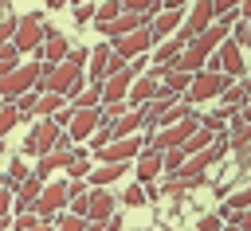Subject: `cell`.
I'll return each instance as SVG.
<instances>
[{
    "label": "cell",
    "mask_w": 251,
    "mask_h": 231,
    "mask_svg": "<svg viewBox=\"0 0 251 231\" xmlns=\"http://www.w3.org/2000/svg\"><path fill=\"white\" fill-rule=\"evenodd\" d=\"M145 63H149V59H145V55H137V59H129V70L141 78V74H145Z\"/></svg>",
    "instance_id": "cell-39"
},
{
    "label": "cell",
    "mask_w": 251,
    "mask_h": 231,
    "mask_svg": "<svg viewBox=\"0 0 251 231\" xmlns=\"http://www.w3.org/2000/svg\"><path fill=\"white\" fill-rule=\"evenodd\" d=\"M39 78H43V63H39V59L20 63L12 74H4V78H0V98H4V102H16V98H24L27 90H35V86H39Z\"/></svg>",
    "instance_id": "cell-2"
},
{
    "label": "cell",
    "mask_w": 251,
    "mask_h": 231,
    "mask_svg": "<svg viewBox=\"0 0 251 231\" xmlns=\"http://www.w3.org/2000/svg\"><path fill=\"white\" fill-rule=\"evenodd\" d=\"M35 106H39V90H27L24 98H16V110H20L24 117H35Z\"/></svg>",
    "instance_id": "cell-29"
},
{
    "label": "cell",
    "mask_w": 251,
    "mask_h": 231,
    "mask_svg": "<svg viewBox=\"0 0 251 231\" xmlns=\"http://www.w3.org/2000/svg\"><path fill=\"white\" fill-rule=\"evenodd\" d=\"M16 47H20V55H31V59H39V51H43V43H47V27H43V16L39 12H31V16H20V27H16V39H12ZM43 63V59H39Z\"/></svg>",
    "instance_id": "cell-3"
},
{
    "label": "cell",
    "mask_w": 251,
    "mask_h": 231,
    "mask_svg": "<svg viewBox=\"0 0 251 231\" xmlns=\"http://www.w3.org/2000/svg\"><path fill=\"white\" fill-rule=\"evenodd\" d=\"M224 231H243V227H239V223H227V227H224Z\"/></svg>",
    "instance_id": "cell-45"
},
{
    "label": "cell",
    "mask_w": 251,
    "mask_h": 231,
    "mask_svg": "<svg viewBox=\"0 0 251 231\" xmlns=\"http://www.w3.org/2000/svg\"><path fill=\"white\" fill-rule=\"evenodd\" d=\"M102 231H122V215H114V219H110V223H106Z\"/></svg>",
    "instance_id": "cell-41"
},
{
    "label": "cell",
    "mask_w": 251,
    "mask_h": 231,
    "mask_svg": "<svg viewBox=\"0 0 251 231\" xmlns=\"http://www.w3.org/2000/svg\"><path fill=\"white\" fill-rule=\"evenodd\" d=\"M0 188H4V176H0Z\"/></svg>",
    "instance_id": "cell-50"
},
{
    "label": "cell",
    "mask_w": 251,
    "mask_h": 231,
    "mask_svg": "<svg viewBox=\"0 0 251 231\" xmlns=\"http://www.w3.org/2000/svg\"><path fill=\"white\" fill-rule=\"evenodd\" d=\"M157 94H161V78H153V74H141V78L133 82V90H129V98H126V102H129L133 110H141V106H149Z\"/></svg>",
    "instance_id": "cell-17"
},
{
    "label": "cell",
    "mask_w": 251,
    "mask_h": 231,
    "mask_svg": "<svg viewBox=\"0 0 251 231\" xmlns=\"http://www.w3.org/2000/svg\"><path fill=\"white\" fill-rule=\"evenodd\" d=\"M216 137H220V133H212V129H204V125H200V129H196V133H192V137H188V141H184L180 149H184V153L192 157V153H204V149H208V145H212Z\"/></svg>",
    "instance_id": "cell-22"
},
{
    "label": "cell",
    "mask_w": 251,
    "mask_h": 231,
    "mask_svg": "<svg viewBox=\"0 0 251 231\" xmlns=\"http://www.w3.org/2000/svg\"><path fill=\"white\" fill-rule=\"evenodd\" d=\"M67 59H71L75 67H86V63H90V47H82V43H78V47H71V55H67Z\"/></svg>",
    "instance_id": "cell-37"
},
{
    "label": "cell",
    "mask_w": 251,
    "mask_h": 231,
    "mask_svg": "<svg viewBox=\"0 0 251 231\" xmlns=\"http://www.w3.org/2000/svg\"><path fill=\"white\" fill-rule=\"evenodd\" d=\"M184 4H188V8H192V4H196V0H165V8H184Z\"/></svg>",
    "instance_id": "cell-43"
},
{
    "label": "cell",
    "mask_w": 251,
    "mask_h": 231,
    "mask_svg": "<svg viewBox=\"0 0 251 231\" xmlns=\"http://www.w3.org/2000/svg\"><path fill=\"white\" fill-rule=\"evenodd\" d=\"M243 86H247V90H251V74H247V78H243Z\"/></svg>",
    "instance_id": "cell-47"
},
{
    "label": "cell",
    "mask_w": 251,
    "mask_h": 231,
    "mask_svg": "<svg viewBox=\"0 0 251 231\" xmlns=\"http://www.w3.org/2000/svg\"><path fill=\"white\" fill-rule=\"evenodd\" d=\"M133 172H137V184H153L161 172H165V157L157 149H145L137 161H133Z\"/></svg>",
    "instance_id": "cell-16"
},
{
    "label": "cell",
    "mask_w": 251,
    "mask_h": 231,
    "mask_svg": "<svg viewBox=\"0 0 251 231\" xmlns=\"http://www.w3.org/2000/svg\"><path fill=\"white\" fill-rule=\"evenodd\" d=\"M16 27H20V16H12V12H0V47L16 39Z\"/></svg>",
    "instance_id": "cell-27"
},
{
    "label": "cell",
    "mask_w": 251,
    "mask_h": 231,
    "mask_svg": "<svg viewBox=\"0 0 251 231\" xmlns=\"http://www.w3.org/2000/svg\"><path fill=\"white\" fill-rule=\"evenodd\" d=\"M67 129H59L51 117H39L35 125H31V133L24 137V153H31V157H47L51 149H59V137H63Z\"/></svg>",
    "instance_id": "cell-5"
},
{
    "label": "cell",
    "mask_w": 251,
    "mask_h": 231,
    "mask_svg": "<svg viewBox=\"0 0 251 231\" xmlns=\"http://www.w3.org/2000/svg\"><path fill=\"white\" fill-rule=\"evenodd\" d=\"M118 215V196L110 188H90V223H110Z\"/></svg>",
    "instance_id": "cell-10"
},
{
    "label": "cell",
    "mask_w": 251,
    "mask_h": 231,
    "mask_svg": "<svg viewBox=\"0 0 251 231\" xmlns=\"http://www.w3.org/2000/svg\"><path fill=\"white\" fill-rule=\"evenodd\" d=\"M75 153H78V161H75L67 172H71V180H86V176H90V161H86V149H75Z\"/></svg>",
    "instance_id": "cell-30"
},
{
    "label": "cell",
    "mask_w": 251,
    "mask_h": 231,
    "mask_svg": "<svg viewBox=\"0 0 251 231\" xmlns=\"http://www.w3.org/2000/svg\"><path fill=\"white\" fill-rule=\"evenodd\" d=\"M227 204H231L235 211H247V208H251V188H243V192H235V196H231Z\"/></svg>",
    "instance_id": "cell-38"
},
{
    "label": "cell",
    "mask_w": 251,
    "mask_h": 231,
    "mask_svg": "<svg viewBox=\"0 0 251 231\" xmlns=\"http://www.w3.org/2000/svg\"><path fill=\"white\" fill-rule=\"evenodd\" d=\"M67 106L63 94H39V106H35V117H55L59 110Z\"/></svg>",
    "instance_id": "cell-24"
},
{
    "label": "cell",
    "mask_w": 251,
    "mask_h": 231,
    "mask_svg": "<svg viewBox=\"0 0 251 231\" xmlns=\"http://www.w3.org/2000/svg\"><path fill=\"white\" fill-rule=\"evenodd\" d=\"M110 59H114V47H110V43H94V51H90V63H86V78L106 86V74H110Z\"/></svg>",
    "instance_id": "cell-15"
},
{
    "label": "cell",
    "mask_w": 251,
    "mask_h": 231,
    "mask_svg": "<svg viewBox=\"0 0 251 231\" xmlns=\"http://www.w3.org/2000/svg\"><path fill=\"white\" fill-rule=\"evenodd\" d=\"M55 231H86V219L82 215H71V211H59L55 215Z\"/></svg>",
    "instance_id": "cell-28"
},
{
    "label": "cell",
    "mask_w": 251,
    "mask_h": 231,
    "mask_svg": "<svg viewBox=\"0 0 251 231\" xmlns=\"http://www.w3.org/2000/svg\"><path fill=\"white\" fill-rule=\"evenodd\" d=\"M71 4H98V0H71Z\"/></svg>",
    "instance_id": "cell-46"
},
{
    "label": "cell",
    "mask_w": 251,
    "mask_h": 231,
    "mask_svg": "<svg viewBox=\"0 0 251 231\" xmlns=\"http://www.w3.org/2000/svg\"><path fill=\"white\" fill-rule=\"evenodd\" d=\"M126 168H129V164H102V168H90L86 180H90V188H110L114 180L126 176Z\"/></svg>",
    "instance_id": "cell-20"
},
{
    "label": "cell",
    "mask_w": 251,
    "mask_h": 231,
    "mask_svg": "<svg viewBox=\"0 0 251 231\" xmlns=\"http://www.w3.org/2000/svg\"><path fill=\"white\" fill-rule=\"evenodd\" d=\"M63 4H71V0H47V8H51V12H59Z\"/></svg>",
    "instance_id": "cell-44"
},
{
    "label": "cell",
    "mask_w": 251,
    "mask_h": 231,
    "mask_svg": "<svg viewBox=\"0 0 251 231\" xmlns=\"http://www.w3.org/2000/svg\"><path fill=\"white\" fill-rule=\"evenodd\" d=\"M231 35H235V39H239V43L251 51V23H247V20H239V23L231 27Z\"/></svg>",
    "instance_id": "cell-36"
},
{
    "label": "cell",
    "mask_w": 251,
    "mask_h": 231,
    "mask_svg": "<svg viewBox=\"0 0 251 231\" xmlns=\"http://www.w3.org/2000/svg\"><path fill=\"white\" fill-rule=\"evenodd\" d=\"M133 82H137V74H133L129 67H126L122 74H110L106 86H102V106H110V102H126L129 90H133Z\"/></svg>",
    "instance_id": "cell-14"
},
{
    "label": "cell",
    "mask_w": 251,
    "mask_h": 231,
    "mask_svg": "<svg viewBox=\"0 0 251 231\" xmlns=\"http://www.w3.org/2000/svg\"><path fill=\"white\" fill-rule=\"evenodd\" d=\"M75 114H78V110H75V106H71V102H67V106H63V110H59V114H55V117H51V121H55V125H59V129H67V125H71V121H75Z\"/></svg>",
    "instance_id": "cell-34"
},
{
    "label": "cell",
    "mask_w": 251,
    "mask_h": 231,
    "mask_svg": "<svg viewBox=\"0 0 251 231\" xmlns=\"http://www.w3.org/2000/svg\"><path fill=\"white\" fill-rule=\"evenodd\" d=\"M216 55H220L224 74H231V78H239V74H243V78H247V70H243V47H239V39H235V35H227V39L220 43V51H216Z\"/></svg>",
    "instance_id": "cell-13"
},
{
    "label": "cell",
    "mask_w": 251,
    "mask_h": 231,
    "mask_svg": "<svg viewBox=\"0 0 251 231\" xmlns=\"http://www.w3.org/2000/svg\"><path fill=\"white\" fill-rule=\"evenodd\" d=\"M39 223H43V219H39L35 211H20V215H16V231H35Z\"/></svg>",
    "instance_id": "cell-33"
},
{
    "label": "cell",
    "mask_w": 251,
    "mask_h": 231,
    "mask_svg": "<svg viewBox=\"0 0 251 231\" xmlns=\"http://www.w3.org/2000/svg\"><path fill=\"white\" fill-rule=\"evenodd\" d=\"M239 12H243V20L251 23V0H239Z\"/></svg>",
    "instance_id": "cell-42"
},
{
    "label": "cell",
    "mask_w": 251,
    "mask_h": 231,
    "mask_svg": "<svg viewBox=\"0 0 251 231\" xmlns=\"http://www.w3.org/2000/svg\"><path fill=\"white\" fill-rule=\"evenodd\" d=\"M71 16H75V23H90V20L98 16V4H75Z\"/></svg>",
    "instance_id": "cell-32"
},
{
    "label": "cell",
    "mask_w": 251,
    "mask_h": 231,
    "mask_svg": "<svg viewBox=\"0 0 251 231\" xmlns=\"http://www.w3.org/2000/svg\"><path fill=\"white\" fill-rule=\"evenodd\" d=\"M4 106H8V102H4V98H0V110H4Z\"/></svg>",
    "instance_id": "cell-48"
},
{
    "label": "cell",
    "mask_w": 251,
    "mask_h": 231,
    "mask_svg": "<svg viewBox=\"0 0 251 231\" xmlns=\"http://www.w3.org/2000/svg\"><path fill=\"white\" fill-rule=\"evenodd\" d=\"M220 227H224L220 211H212V215H200V223H196V231H220Z\"/></svg>",
    "instance_id": "cell-35"
},
{
    "label": "cell",
    "mask_w": 251,
    "mask_h": 231,
    "mask_svg": "<svg viewBox=\"0 0 251 231\" xmlns=\"http://www.w3.org/2000/svg\"><path fill=\"white\" fill-rule=\"evenodd\" d=\"M149 23H153V16H137V12H122V16L114 20V23H106V27H98V31H102V35H106V39L114 43V39H122V35H129V31H137V27H149Z\"/></svg>",
    "instance_id": "cell-11"
},
{
    "label": "cell",
    "mask_w": 251,
    "mask_h": 231,
    "mask_svg": "<svg viewBox=\"0 0 251 231\" xmlns=\"http://www.w3.org/2000/svg\"><path fill=\"white\" fill-rule=\"evenodd\" d=\"M71 106H75V110H94V106H102V82H90Z\"/></svg>",
    "instance_id": "cell-23"
},
{
    "label": "cell",
    "mask_w": 251,
    "mask_h": 231,
    "mask_svg": "<svg viewBox=\"0 0 251 231\" xmlns=\"http://www.w3.org/2000/svg\"><path fill=\"white\" fill-rule=\"evenodd\" d=\"M75 161H78V153H75V149H51L47 157H39V168H35V176H43V180H47L55 168H71Z\"/></svg>",
    "instance_id": "cell-19"
},
{
    "label": "cell",
    "mask_w": 251,
    "mask_h": 231,
    "mask_svg": "<svg viewBox=\"0 0 251 231\" xmlns=\"http://www.w3.org/2000/svg\"><path fill=\"white\" fill-rule=\"evenodd\" d=\"M39 94H63L67 102H75L82 90H86V70L82 67H75L71 59L67 63H59V67H51V63H43V78H39V86H35Z\"/></svg>",
    "instance_id": "cell-1"
},
{
    "label": "cell",
    "mask_w": 251,
    "mask_h": 231,
    "mask_svg": "<svg viewBox=\"0 0 251 231\" xmlns=\"http://www.w3.org/2000/svg\"><path fill=\"white\" fill-rule=\"evenodd\" d=\"M184 16H188V12H180V8H165V12H157L153 23H149V27H153V39H157V43H161V39H173V35L184 27Z\"/></svg>",
    "instance_id": "cell-12"
},
{
    "label": "cell",
    "mask_w": 251,
    "mask_h": 231,
    "mask_svg": "<svg viewBox=\"0 0 251 231\" xmlns=\"http://www.w3.org/2000/svg\"><path fill=\"white\" fill-rule=\"evenodd\" d=\"M157 39H153V27H137V31H129V35H122V39H114L110 47L129 63V59H137V55H145L149 47H153Z\"/></svg>",
    "instance_id": "cell-8"
},
{
    "label": "cell",
    "mask_w": 251,
    "mask_h": 231,
    "mask_svg": "<svg viewBox=\"0 0 251 231\" xmlns=\"http://www.w3.org/2000/svg\"><path fill=\"white\" fill-rule=\"evenodd\" d=\"M231 82H235V78H231V74H224V70H200V74L192 78V86H188L184 102L200 106V102H208V98H224V90H227Z\"/></svg>",
    "instance_id": "cell-4"
},
{
    "label": "cell",
    "mask_w": 251,
    "mask_h": 231,
    "mask_svg": "<svg viewBox=\"0 0 251 231\" xmlns=\"http://www.w3.org/2000/svg\"><path fill=\"white\" fill-rule=\"evenodd\" d=\"M67 55H71V43H67L55 27H47V43H43L39 59H43V63H51V67H59V63H67Z\"/></svg>",
    "instance_id": "cell-18"
},
{
    "label": "cell",
    "mask_w": 251,
    "mask_h": 231,
    "mask_svg": "<svg viewBox=\"0 0 251 231\" xmlns=\"http://www.w3.org/2000/svg\"><path fill=\"white\" fill-rule=\"evenodd\" d=\"M122 204H126V208H141V204H149V192H145V184H129V188L122 192Z\"/></svg>",
    "instance_id": "cell-26"
},
{
    "label": "cell",
    "mask_w": 251,
    "mask_h": 231,
    "mask_svg": "<svg viewBox=\"0 0 251 231\" xmlns=\"http://www.w3.org/2000/svg\"><path fill=\"white\" fill-rule=\"evenodd\" d=\"M71 180H51V184H43V196H39V204H35V215L43 219V223H51L67 204H71Z\"/></svg>",
    "instance_id": "cell-6"
},
{
    "label": "cell",
    "mask_w": 251,
    "mask_h": 231,
    "mask_svg": "<svg viewBox=\"0 0 251 231\" xmlns=\"http://www.w3.org/2000/svg\"><path fill=\"white\" fill-rule=\"evenodd\" d=\"M0 8H8V0H0Z\"/></svg>",
    "instance_id": "cell-49"
},
{
    "label": "cell",
    "mask_w": 251,
    "mask_h": 231,
    "mask_svg": "<svg viewBox=\"0 0 251 231\" xmlns=\"http://www.w3.org/2000/svg\"><path fill=\"white\" fill-rule=\"evenodd\" d=\"M98 125H102V106H94V110H78L75 121L67 125V137H71V141H90V137L98 133Z\"/></svg>",
    "instance_id": "cell-9"
},
{
    "label": "cell",
    "mask_w": 251,
    "mask_h": 231,
    "mask_svg": "<svg viewBox=\"0 0 251 231\" xmlns=\"http://www.w3.org/2000/svg\"><path fill=\"white\" fill-rule=\"evenodd\" d=\"M192 78H196V74H188V70H176V67H173V70L165 74V82H161V86H165L169 94H188Z\"/></svg>",
    "instance_id": "cell-21"
},
{
    "label": "cell",
    "mask_w": 251,
    "mask_h": 231,
    "mask_svg": "<svg viewBox=\"0 0 251 231\" xmlns=\"http://www.w3.org/2000/svg\"><path fill=\"white\" fill-rule=\"evenodd\" d=\"M239 227H243V231H251V208H247V211H239Z\"/></svg>",
    "instance_id": "cell-40"
},
{
    "label": "cell",
    "mask_w": 251,
    "mask_h": 231,
    "mask_svg": "<svg viewBox=\"0 0 251 231\" xmlns=\"http://www.w3.org/2000/svg\"><path fill=\"white\" fill-rule=\"evenodd\" d=\"M16 208V196L12 188H0V227H8V211Z\"/></svg>",
    "instance_id": "cell-31"
},
{
    "label": "cell",
    "mask_w": 251,
    "mask_h": 231,
    "mask_svg": "<svg viewBox=\"0 0 251 231\" xmlns=\"http://www.w3.org/2000/svg\"><path fill=\"white\" fill-rule=\"evenodd\" d=\"M20 121H24V114L16 110V102H8V106L0 110V141H4V137H8V133L20 125Z\"/></svg>",
    "instance_id": "cell-25"
},
{
    "label": "cell",
    "mask_w": 251,
    "mask_h": 231,
    "mask_svg": "<svg viewBox=\"0 0 251 231\" xmlns=\"http://www.w3.org/2000/svg\"><path fill=\"white\" fill-rule=\"evenodd\" d=\"M145 149H149V141H141V137H114L98 157H102V164H129V161H137Z\"/></svg>",
    "instance_id": "cell-7"
}]
</instances>
